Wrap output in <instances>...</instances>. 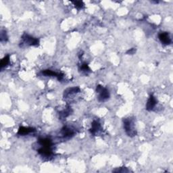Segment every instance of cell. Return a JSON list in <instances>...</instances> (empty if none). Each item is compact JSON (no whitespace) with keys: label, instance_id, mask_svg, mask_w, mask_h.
<instances>
[{"label":"cell","instance_id":"6da1fadb","mask_svg":"<svg viewBox=\"0 0 173 173\" xmlns=\"http://www.w3.org/2000/svg\"><path fill=\"white\" fill-rule=\"evenodd\" d=\"M124 128L125 132L129 137H134L137 135V131L135 129V123L134 120L131 118L128 119H124Z\"/></svg>","mask_w":173,"mask_h":173},{"label":"cell","instance_id":"7a4b0ae2","mask_svg":"<svg viewBox=\"0 0 173 173\" xmlns=\"http://www.w3.org/2000/svg\"><path fill=\"white\" fill-rule=\"evenodd\" d=\"M22 44L29 45V46H37L39 44V41L38 39L32 37L27 33H24L22 36Z\"/></svg>","mask_w":173,"mask_h":173},{"label":"cell","instance_id":"3957f363","mask_svg":"<svg viewBox=\"0 0 173 173\" xmlns=\"http://www.w3.org/2000/svg\"><path fill=\"white\" fill-rule=\"evenodd\" d=\"M96 92L99 94L98 100L99 102H105L109 99L110 97V92L109 91L102 87V85H97L96 87Z\"/></svg>","mask_w":173,"mask_h":173},{"label":"cell","instance_id":"277c9868","mask_svg":"<svg viewBox=\"0 0 173 173\" xmlns=\"http://www.w3.org/2000/svg\"><path fill=\"white\" fill-rule=\"evenodd\" d=\"M158 38H159L160 42L165 45H171L172 43V39L171 38L170 35L167 32H161L160 33H159Z\"/></svg>","mask_w":173,"mask_h":173},{"label":"cell","instance_id":"5b68a950","mask_svg":"<svg viewBox=\"0 0 173 173\" xmlns=\"http://www.w3.org/2000/svg\"><path fill=\"white\" fill-rule=\"evenodd\" d=\"M41 74L45 76H55L59 80H62L64 79V75L60 72H56L51 70H45L41 72Z\"/></svg>","mask_w":173,"mask_h":173},{"label":"cell","instance_id":"8992f818","mask_svg":"<svg viewBox=\"0 0 173 173\" xmlns=\"http://www.w3.org/2000/svg\"><path fill=\"white\" fill-rule=\"evenodd\" d=\"M38 153L43 157L48 158L52 155V149H51V147H44L41 146L38 150Z\"/></svg>","mask_w":173,"mask_h":173},{"label":"cell","instance_id":"52a82bcc","mask_svg":"<svg viewBox=\"0 0 173 173\" xmlns=\"http://www.w3.org/2000/svg\"><path fill=\"white\" fill-rule=\"evenodd\" d=\"M157 104V100L156 97L154 96L153 95H150V97H149L148 102L146 104V110H148V111H152V110L156 107V106Z\"/></svg>","mask_w":173,"mask_h":173},{"label":"cell","instance_id":"ba28073f","mask_svg":"<svg viewBox=\"0 0 173 173\" xmlns=\"http://www.w3.org/2000/svg\"><path fill=\"white\" fill-rule=\"evenodd\" d=\"M101 128H102V127H101L100 123H99L97 120H94L91 124V128L89 129V131L91 133V135H95L101 131Z\"/></svg>","mask_w":173,"mask_h":173},{"label":"cell","instance_id":"9c48e42d","mask_svg":"<svg viewBox=\"0 0 173 173\" xmlns=\"http://www.w3.org/2000/svg\"><path fill=\"white\" fill-rule=\"evenodd\" d=\"M61 133H62V137H63L64 138L69 139V138H71L72 136H74L75 131H74V130H72V128H70L67 127H65L62 129Z\"/></svg>","mask_w":173,"mask_h":173},{"label":"cell","instance_id":"30bf717a","mask_svg":"<svg viewBox=\"0 0 173 173\" xmlns=\"http://www.w3.org/2000/svg\"><path fill=\"white\" fill-rule=\"evenodd\" d=\"M35 128L32 127H20L18 129V135H27L30 133H32L33 132H35Z\"/></svg>","mask_w":173,"mask_h":173},{"label":"cell","instance_id":"8fae6325","mask_svg":"<svg viewBox=\"0 0 173 173\" xmlns=\"http://www.w3.org/2000/svg\"><path fill=\"white\" fill-rule=\"evenodd\" d=\"M80 92V89L79 87H72V88H68L66 90L64 91V98L68 97L71 96V95L73 94H76Z\"/></svg>","mask_w":173,"mask_h":173},{"label":"cell","instance_id":"7c38bea8","mask_svg":"<svg viewBox=\"0 0 173 173\" xmlns=\"http://www.w3.org/2000/svg\"><path fill=\"white\" fill-rule=\"evenodd\" d=\"M39 144L44 147H52V141L49 138H41L38 141Z\"/></svg>","mask_w":173,"mask_h":173},{"label":"cell","instance_id":"4fadbf2b","mask_svg":"<svg viewBox=\"0 0 173 173\" xmlns=\"http://www.w3.org/2000/svg\"><path fill=\"white\" fill-rule=\"evenodd\" d=\"M79 71H81L82 72L84 73L85 75H87L88 73H89L91 71V70L89 68V66H88V64L86 63H83L79 67Z\"/></svg>","mask_w":173,"mask_h":173},{"label":"cell","instance_id":"5bb4252c","mask_svg":"<svg viewBox=\"0 0 173 173\" xmlns=\"http://www.w3.org/2000/svg\"><path fill=\"white\" fill-rule=\"evenodd\" d=\"M10 63V56L9 55H7L4 58H3L2 61H1V68L3 69L6 66H7L8 65V64Z\"/></svg>","mask_w":173,"mask_h":173},{"label":"cell","instance_id":"9a60e30c","mask_svg":"<svg viewBox=\"0 0 173 173\" xmlns=\"http://www.w3.org/2000/svg\"><path fill=\"white\" fill-rule=\"evenodd\" d=\"M8 37L7 35L6 31L4 30H2L1 33H0V41L1 42H6L8 41Z\"/></svg>","mask_w":173,"mask_h":173},{"label":"cell","instance_id":"2e32d148","mask_svg":"<svg viewBox=\"0 0 173 173\" xmlns=\"http://www.w3.org/2000/svg\"><path fill=\"white\" fill-rule=\"evenodd\" d=\"M70 114H71V110L68 108V109H66V110H63L62 112H60L59 115H60V119H65V118H66L68 116L70 115Z\"/></svg>","mask_w":173,"mask_h":173},{"label":"cell","instance_id":"e0dca14e","mask_svg":"<svg viewBox=\"0 0 173 173\" xmlns=\"http://www.w3.org/2000/svg\"><path fill=\"white\" fill-rule=\"evenodd\" d=\"M72 3L75 5V8H77L78 10H80L83 8L84 4H83V2H80V1H76V2H72Z\"/></svg>","mask_w":173,"mask_h":173},{"label":"cell","instance_id":"ac0fdd59","mask_svg":"<svg viewBox=\"0 0 173 173\" xmlns=\"http://www.w3.org/2000/svg\"><path fill=\"white\" fill-rule=\"evenodd\" d=\"M113 172H130V171L126 167H121V168L115 169V170L113 171Z\"/></svg>","mask_w":173,"mask_h":173},{"label":"cell","instance_id":"d6986e66","mask_svg":"<svg viewBox=\"0 0 173 173\" xmlns=\"http://www.w3.org/2000/svg\"><path fill=\"white\" fill-rule=\"evenodd\" d=\"M135 52H136V49H135V48H132V49L128 50L127 51V54H128V55H133V54H135Z\"/></svg>","mask_w":173,"mask_h":173}]
</instances>
